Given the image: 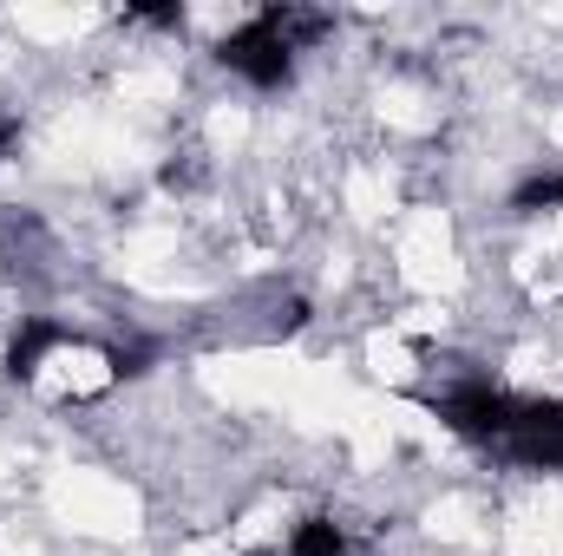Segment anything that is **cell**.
I'll return each instance as SVG.
<instances>
[{
	"label": "cell",
	"instance_id": "obj_1",
	"mask_svg": "<svg viewBox=\"0 0 563 556\" xmlns=\"http://www.w3.org/2000/svg\"><path fill=\"white\" fill-rule=\"evenodd\" d=\"M334 33V20L328 13H314V7H263V13H250L243 26H230L223 40H217V59L243 79V86H256V92H276L295 79V53H308L314 40H328Z\"/></svg>",
	"mask_w": 563,
	"mask_h": 556
},
{
	"label": "cell",
	"instance_id": "obj_2",
	"mask_svg": "<svg viewBox=\"0 0 563 556\" xmlns=\"http://www.w3.org/2000/svg\"><path fill=\"white\" fill-rule=\"evenodd\" d=\"M432 413L445 419L459 438H472V445H505V432L518 419V400L505 387H492L485 374H465V380H452V387L432 393Z\"/></svg>",
	"mask_w": 563,
	"mask_h": 556
},
{
	"label": "cell",
	"instance_id": "obj_3",
	"mask_svg": "<svg viewBox=\"0 0 563 556\" xmlns=\"http://www.w3.org/2000/svg\"><path fill=\"white\" fill-rule=\"evenodd\" d=\"M498 452L531 465V471H558L563 465V400H518V419H511Z\"/></svg>",
	"mask_w": 563,
	"mask_h": 556
},
{
	"label": "cell",
	"instance_id": "obj_4",
	"mask_svg": "<svg viewBox=\"0 0 563 556\" xmlns=\"http://www.w3.org/2000/svg\"><path fill=\"white\" fill-rule=\"evenodd\" d=\"M59 347H66V327L46 321V314H26L20 334H13V347H7V380H40L46 354H59Z\"/></svg>",
	"mask_w": 563,
	"mask_h": 556
},
{
	"label": "cell",
	"instance_id": "obj_5",
	"mask_svg": "<svg viewBox=\"0 0 563 556\" xmlns=\"http://www.w3.org/2000/svg\"><path fill=\"white\" fill-rule=\"evenodd\" d=\"M563 210V164H538L511 184V216H551Z\"/></svg>",
	"mask_w": 563,
	"mask_h": 556
},
{
	"label": "cell",
	"instance_id": "obj_6",
	"mask_svg": "<svg viewBox=\"0 0 563 556\" xmlns=\"http://www.w3.org/2000/svg\"><path fill=\"white\" fill-rule=\"evenodd\" d=\"M288 556H347V531L334 518H301L288 537Z\"/></svg>",
	"mask_w": 563,
	"mask_h": 556
},
{
	"label": "cell",
	"instance_id": "obj_7",
	"mask_svg": "<svg viewBox=\"0 0 563 556\" xmlns=\"http://www.w3.org/2000/svg\"><path fill=\"white\" fill-rule=\"evenodd\" d=\"M13 144H20V119H13V112H0V157H7Z\"/></svg>",
	"mask_w": 563,
	"mask_h": 556
}]
</instances>
